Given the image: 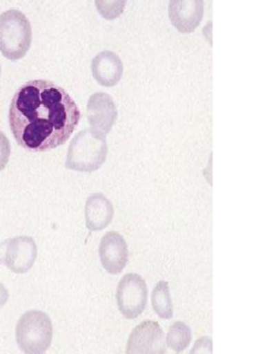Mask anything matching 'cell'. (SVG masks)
Here are the masks:
<instances>
[{
    "mask_svg": "<svg viewBox=\"0 0 265 354\" xmlns=\"http://www.w3.org/2000/svg\"><path fill=\"white\" fill-rule=\"evenodd\" d=\"M80 118V109L70 94L46 80L25 82L14 93L8 109L14 140L31 152H46L66 144Z\"/></svg>",
    "mask_w": 265,
    "mask_h": 354,
    "instance_id": "obj_1",
    "label": "cell"
},
{
    "mask_svg": "<svg viewBox=\"0 0 265 354\" xmlns=\"http://www.w3.org/2000/svg\"><path fill=\"white\" fill-rule=\"evenodd\" d=\"M105 136L84 130L70 142L66 167L79 173H92L101 169L107 158Z\"/></svg>",
    "mask_w": 265,
    "mask_h": 354,
    "instance_id": "obj_2",
    "label": "cell"
},
{
    "mask_svg": "<svg viewBox=\"0 0 265 354\" xmlns=\"http://www.w3.org/2000/svg\"><path fill=\"white\" fill-rule=\"evenodd\" d=\"M32 43V30L28 18L17 9L0 15V53L8 61L23 59Z\"/></svg>",
    "mask_w": 265,
    "mask_h": 354,
    "instance_id": "obj_3",
    "label": "cell"
},
{
    "mask_svg": "<svg viewBox=\"0 0 265 354\" xmlns=\"http://www.w3.org/2000/svg\"><path fill=\"white\" fill-rule=\"evenodd\" d=\"M52 337L51 319L41 310H28L17 323L16 341L24 353H43L51 345Z\"/></svg>",
    "mask_w": 265,
    "mask_h": 354,
    "instance_id": "obj_4",
    "label": "cell"
},
{
    "mask_svg": "<svg viewBox=\"0 0 265 354\" xmlns=\"http://www.w3.org/2000/svg\"><path fill=\"white\" fill-rule=\"evenodd\" d=\"M116 300L124 318L140 316L147 304V287L143 277L136 273L124 275L118 283Z\"/></svg>",
    "mask_w": 265,
    "mask_h": 354,
    "instance_id": "obj_5",
    "label": "cell"
},
{
    "mask_svg": "<svg viewBox=\"0 0 265 354\" xmlns=\"http://www.w3.org/2000/svg\"><path fill=\"white\" fill-rule=\"evenodd\" d=\"M37 257V244L28 236H19L0 243V264L14 273L30 270Z\"/></svg>",
    "mask_w": 265,
    "mask_h": 354,
    "instance_id": "obj_6",
    "label": "cell"
},
{
    "mask_svg": "<svg viewBox=\"0 0 265 354\" xmlns=\"http://www.w3.org/2000/svg\"><path fill=\"white\" fill-rule=\"evenodd\" d=\"M166 351L165 335L155 321H144L130 333L126 353L164 354Z\"/></svg>",
    "mask_w": 265,
    "mask_h": 354,
    "instance_id": "obj_7",
    "label": "cell"
},
{
    "mask_svg": "<svg viewBox=\"0 0 265 354\" xmlns=\"http://www.w3.org/2000/svg\"><path fill=\"white\" fill-rule=\"evenodd\" d=\"M101 265L107 272L118 274L128 264V250L126 240L117 232H108L99 248Z\"/></svg>",
    "mask_w": 265,
    "mask_h": 354,
    "instance_id": "obj_8",
    "label": "cell"
},
{
    "mask_svg": "<svg viewBox=\"0 0 265 354\" xmlns=\"http://www.w3.org/2000/svg\"><path fill=\"white\" fill-rule=\"evenodd\" d=\"M203 0H170L169 17L178 32H194L203 17Z\"/></svg>",
    "mask_w": 265,
    "mask_h": 354,
    "instance_id": "obj_9",
    "label": "cell"
},
{
    "mask_svg": "<svg viewBox=\"0 0 265 354\" xmlns=\"http://www.w3.org/2000/svg\"><path fill=\"white\" fill-rule=\"evenodd\" d=\"M114 216V207L103 194H91L85 205V223L89 231L105 229Z\"/></svg>",
    "mask_w": 265,
    "mask_h": 354,
    "instance_id": "obj_10",
    "label": "cell"
},
{
    "mask_svg": "<svg viewBox=\"0 0 265 354\" xmlns=\"http://www.w3.org/2000/svg\"><path fill=\"white\" fill-rule=\"evenodd\" d=\"M91 71L101 86H113L121 78L124 66L115 53L104 51L93 59Z\"/></svg>",
    "mask_w": 265,
    "mask_h": 354,
    "instance_id": "obj_11",
    "label": "cell"
},
{
    "mask_svg": "<svg viewBox=\"0 0 265 354\" xmlns=\"http://www.w3.org/2000/svg\"><path fill=\"white\" fill-rule=\"evenodd\" d=\"M151 304L157 316L161 319H171L173 316V304L170 296L169 285L161 281L155 285L151 295Z\"/></svg>",
    "mask_w": 265,
    "mask_h": 354,
    "instance_id": "obj_12",
    "label": "cell"
},
{
    "mask_svg": "<svg viewBox=\"0 0 265 354\" xmlns=\"http://www.w3.org/2000/svg\"><path fill=\"white\" fill-rule=\"evenodd\" d=\"M190 341H192V331L188 325L177 321L170 326L166 337V343L173 351L177 353L184 351L190 345Z\"/></svg>",
    "mask_w": 265,
    "mask_h": 354,
    "instance_id": "obj_13",
    "label": "cell"
},
{
    "mask_svg": "<svg viewBox=\"0 0 265 354\" xmlns=\"http://www.w3.org/2000/svg\"><path fill=\"white\" fill-rule=\"evenodd\" d=\"M97 12L105 19L113 20L124 13L126 0H95Z\"/></svg>",
    "mask_w": 265,
    "mask_h": 354,
    "instance_id": "obj_14",
    "label": "cell"
},
{
    "mask_svg": "<svg viewBox=\"0 0 265 354\" xmlns=\"http://www.w3.org/2000/svg\"><path fill=\"white\" fill-rule=\"evenodd\" d=\"M10 145L3 132L0 131V171L6 167L10 160Z\"/></svg>",
    "mask_w": 265,
    "mask_h": 354,
    "instance_id": "obj_15",
    "label": "cell"
},
{
    "mask_svg": "<svg viewBox=\"0 0 265 354\" xmlns=\"http://www.w3.org/2000/svg\"><path fill=\"white\" fill-rule=\"evenodd\" d=\"M8 300V292L3 285L0 283V308L4 306Z\"/></svg>",
    "mask_w": 265,
    "mask_h": 354,
    "instance_id": "obj_16",
    "label": "cell"
},
{
    "mask_svg": "<svg viewBox=\"0 0 265 354\" xmlns=\"http://www.w3.org/2000/svg\"><path fill=\"white\" fill-rule=\"evenodd\" d=\"M0 75H1V66H0Z\"/></svg>",
    "mask_w": 265,
    "mask_h": 354,
    "instance_id": "obj_17",
    "label": "cell"
}]
</instances>
